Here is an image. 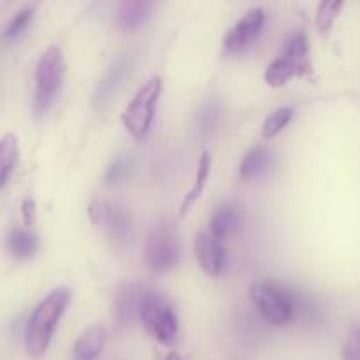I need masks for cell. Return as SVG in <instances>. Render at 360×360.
I'll list each match as a JSON object with an SVG mask.
<instances>
[{
  "label": "cell",
  "instance_id": "3957f363",
  "mask_svg": "<svg viewBox=\"0 0 360 360\" xmlns=\"http://www.w3.org/2000/svg\"><path fill=\"white\" fill-rule=\"evenodd\" d=\"M181 257V243L176 225L167 218H160L151 225L144 241V260L153 273H167L174 269Z\"/></svg>",
  "mask_w": 360,
  "mask_h": 360
},
{
  "label": "cell",
  "instance_id": "5b68a950",
  "mask_svg": "<svg viewBox=\"0 0 360 360\" xmlns=\"http://www.w3.org/2000/svg\"><path fill=\"white\" fill-rule=\"evenodd\" d=\"M63 72H65V63H63L62 49L58 46H49L39 56L37 65H35V115H44L51 108L62 88Z\"/></svg>",
  "mask_w": 360,
  "mask_h": 360
},
{
  "label": "cell",
  "instance_id": "7a4b0ae2",
  "mask_svg": "<svg viewBox=\"0 0 360 360\" xmlns=\"http://www.w3.org/2000/svg\"><path fill=\"white\" fill-rule=\"evenodd\" d=\"M309 72H311V62H309L308 37L304 32H295L285 42L280 55L267 65L264 81L271 88H281L294 77L306 76Z\"/></svg>",
  "mask_w": 360,
  "mask_h": 360
},
{
  "label": "cell",
  "instance_id": "9c48e42d",
  "mask_svg": "<svg viewBox=\"0 0 360 360\" xmlns=\"http://www.w3.org/2000/svg\"><path fill=\"white\" fill-rule=\"evenodd\" d=\"M193 250L199 266L207 276H220L225 267V248L220 239L210 232H199L193 239Z\"/></svg>",
  "mask_w": 360,
  "mask_h": 360
},
{
  "label": "cell",
  "instance_id": "d6986e66",
  "mask_svg": "<svg viewBox=\"0 0 360 360\" xmlns=\"http://www.w3.org/2000/svg\"><path fill=\"white\" fill-rule=\"evenodd\" d=\"M20 158V146L14 134H6L0 141V174H2V186L7 185L11 174Z\"/></svg>",
  "mask_w": 360,
  "mask_h": 360
},
{
  "label": "cell",
  "instance_id": "7402d4cb",
  "mask_svg": "<svg viewBox=\"0 0 360 360\" xmlns=\"http://www.w3.org/2000/svg\"><path fill=\"white\" fill-rule=\"evenodd\" d=\"M341 9H343V2L338 0H329V2H322L316 9V28L322 35H327L334 27V21L340 16Z\"/></svg>",
  "mask_w": 360,
  "mask_h": 360
},
{
  "label": "cell",
  "instance_id": "30bf717a",
  "mask_svg": "<svg viewBox=\"0 0 360 360\" xmlns=\"http://www.w3.org/2000/svg\"><path fill=\"white\" fill-rule=\"evenodd\" d=\"M150 290L143 285L127 283L116 294V319L122 326L132 323L136 319H141L144 301Z\"/></svg>",
  "mask_w": 360,
  "mask_h": 360
},
{
  "label": "cell",
  "instance_id": "ac0fdd59",
  "mask_svg": "<svg viewBox=\"0 0 360 360\" xmlns=\"http://www.w3.org/2000/svg\"><path fill=\"white\" fill-rule=\"evenodd\" d=\"M9 253L16 259H30L39 248V239L30 229H14L7 239Z\"/></svg>",
  "mask_w": 360,
  "mask_h": 360
},
{
  "label": "cell",
  "instance_id": "5bb4252c",
  "mask_svg": "<svg viewBox=\"0 0 360 360\" xmlns=\"http://www.w3.org/2000/svg\"><path fill=\"white\" fill-rule=\"evenodd\" d=\"M239 224H241V217H239L238 207L232 204H224L210 218V234L224 241L238 232Z\"/></svg>",
  "mask_w": 360,
  "mask_h": 360
},
{
  "label": "cell",
  "instance_id": "4fadbf2b",
  "mask_svg": "<svg viewBox=\"0 0 360 360\" xmlns=\"http://www.w3.org/2000/svg\"><path fill=\"white\" fill-rule=\"evenodd\" d=\"M108 333L102 326H91L77 338L74 345V360H97L102 355Z\"/></svg>",
  "mask_w": 360,
  "mask_h": 360
},
{
  "label": "cell",
  "instance_id": "ba28073f",
  "mask_svg": "<svg viewBox=\"0 0 360 360\" xmlns=\"http://www.w3.org/2000/svg\"><path fill=\"white\" fill-rule=\"evenodd\" d=\"M266 23V13L262 7H253L250 9L234 27L229 30L224 39V49L229 55H241L245 53L253 42L259 39Z\"/></svg>",
  "mask_w": 360,
  "mask_h": 360
},
{
  "label": "cell",
  "instance_id": "9a60e30c",
  "mask_svg": "<svg viewBox=\"0 0 360 360\" xmlns=\"http://www.w3.org/2000/svg\"><path fill=\"white\" fill-rule=\"evenodd\" d=\"M273 162V155L267 148L255 146L245 155L241 165H239V176L243 181H253L267 172Z\"/></svg>",
  "mask_w": 360,
  "mask_h": 360
},
{
  "label": "cell",
  "instance_id": "52a82bcc",
  "mask_svg": "<svg viewBox=\"0 0 360 360\" xmlns=\"http://www.w3.org/2000/svg\"><path fill=\"white\" fill-rule=\"evenodd\" d=\"M144 330L158 343L171 345L178 336V320L169 302L160 294L150 292L141 311Z\"/></svg>",
  "mask_w": 360,
  "mask_h": 360
},
{
  "label": "cell",
  "instance_id": "6da1fadb",
  "mask_svg": "<svg viewBox=\"0 0 360 360\" xmlns=\"http://www.w3.org/2000/svg\"><path fill=\"white\" fill-rule=\"evenodd\" d=\"M70 301V292L65 287H58L49 292L32 311L25 326V350L30 357H41L48 350L56 326L65 313Z\"/></svg>",
  "mask_w": 360,
  "mask_h": 360
},
{
  "label": "cell",
  "instance_id": "cb8c5ba5",
  "mask_svg": "<svg viewBox=\"0 0 360 360\" xmlns=\"http://www.w3.org/2000/svg\"><path fill=\"white\" fill-rule=\"evenodd\" d=\"M220 115H221V109H220V104L214 101L207 102L206 105H204L202 109H200L199 112V130L200 134H211L214 129H217L218 122H220Z\"/></svg>",
  "mask_w": 360,
  "mask_h": 360
},
{
  "label": "cell",
  "instance_id": "8992f818",
  "mask_svg": "<svg viewBox=\"0 0 360 360\" xmlns=\"http://www.w3.org/2000/svg\"><path fill=\"white\" fill-rule=\"evenodd\" d=\"M250 299L257 311L273 326H288L295 319V297L271 281H257L250 287Z\"/></svg>",
  "mask_w": 360,
  "mask_h": 360
},
{
  "label": "cell",
  "instance_id": "8fae6325",
  "mask_svg": "<svg viewBox=\"0 0 360 360\" xmlns=\"http://www.w3.org/2000/svg\"><path fill=\"white\" fill-rule=\"evenodd\" d=\"M104 229L108 232L109 239H111L112 246L116 250H123L129 245L130 239H132V217H130V213L125 207L111 204L109 206L108 218H105Z\"/></svg>",
  "mask_w": 360,
  "mask_h": 360
},
{
  "label": "cell",
  "instance_id": "277c9868",
  "mask_svg": "<svg viewBox=\"0 0 360 360\" xmlns=\"http://www.w3.org/2000/svg\"><path fill=\"white\" fill-rule=\"evenodd\" d=\"M162 77L151 76L127 104L122 112V123L136 141H144L153 125L158 98L162 95Z\"/></svg>",
  "mask_w": 360,
  "mask_h": 360
},
{
  "label": "cell",
  "instance_id": "d4e9b609",
  "mask_svg": "<svg viewBox=\"0 0 360 360\" xmlns=\"http://www.w3.org/2000/svg\"><path fill=\"white\" fill-rule=\"evenodd\" d=\"M109 206H111V204L105 202V200H91V202L88 204V218H90L91 224L98 225V227H104L105 218H108L109 213Z\"/></svg>",
  "mask_w": 360,
  "mask_h": 360
},
{
  "label": "cell",
  "instance_id": "ffe728a7",
  "mask_svg": "<svg viewBox=\"0 0 360 360\" xmlns=\"http://www.w3.org/2000/svg\"><path fill=\"white\" fill-rule=\"evenodd\" d=\"M294 109L292 108H278L276 111L271 112L266 120H264V125H262V136L266 139H273L276 137L285 127L290 123V120L294 118Z\"/></svg>",
  "mask_w": 360,
  "mask_h": 360
},
{
  "label": "cell",
  "instance_id": "83f0119b",
  "mask_svg": "<svg viewBox=\"0 0 360 360\" xmlns=\"http://www.w3.org/2000/svg\"><path fill=\"white\" fill-rule=\"evenodd\" d=\"M164 360H183L181 357H179V355L178 354H174V352H172V354H169L167 355V357H165Z\"/></svg>",
  "mask_w": 360,
  "mask_h": 360
},
{
  "label": "cell",
  "instance_id": "603a6c76",
  "mask_svg": "<svg viewBox=\"0 0 360 360\" xmlns=\"http://www.w3.org/2000/svg\"><path fill=\"white\" fill-rule=\"evenodd\" d=\"M134 169V162L129 155H120L115 160L109 164V167L105 169V183L108 185H122L123 181L130 178V172Z\"/></svg>",
  "mask_w": 360,
  "mask_h": 360
},
{
  "label": "cell",
  "instance_id": "484cf974",
  "mask_svg": "<svg viewBox=\"0 0 360 360\" xmlns=\"http://www.w3.org/2000/svg\"><path fill=\"white\" fill-rule=\"evenodd\" d=\"M341 360H360V329L355 330L341 348Z\"/></svg>",
  "mask_w": 360,
  "mask_h": 360
},
{
  "label": "cell",
  "instance_id": "2e32d148",
  "mask_svg": "<svg viewBox=\"0 0 360 360\" xmlns=\"http://www.w3.org/2000/svg\"><path fill=\"white\" fill-rule=\"evenodd\" d=\"M130 69V58L129 56H122V58L116 60L111 65V69L108 70L102 81L98 83L97 91H95V102L102 104V102L108 101L111 95H115V91L118 90L122 81L125 79V76L129 74Z\"/></svg>",
  "mask_w": 360,
  "mask_h": 360
},
{
  "label": "cell",
  "instance_id": "e0dca14e",
  "mask_svg": "<svg viewBox=\"0 0 360 360\" xmlns=\"http://www.w3.org/2000/svg\"><path fill=\"white\" fill-rule=\"evenodd\" d=\"M210 171H211V155L207 153V151H202V155H200L199 158V165H197L195 181H193V185L190 186V190L185 193V197H183L181 204H179V217H185V214L190 211V207L195 204V200L200 199L204 188H206L207 178H210Z\"/></svg>",
  "mask_w": 360,
  "mask_h": 360
},
{
  "label": "cell",
  "instance_id": "7c38bea8",
  "mask_svg": "<svg viewBox=\"0 0 360 360\" xmlns=\"http://www.w3.org/2000/svg\"><path fill=\"white\" fill-rule=\"evenodd\" d=\"M153 4L148 0H127L116 11V25L123 32H136L151 16Z\"/></svg>",
  "mask_w": 360,
  "mask_h": 360
},
{
  "label": "cell",
  "instance_id": "4316f807",
  "mask_svg": "<svg viewBox=\"0 0 360 360\" xmlns=\"http://www.w3.org/2000/svg\"><path fill=\"white\" fill-rule=\"evenodd\" d=\"M21 218H23L25 227L30 229L35 221V202L34 199H25L21 202Z\"/></svg>",
  "mask_w": 360,
  "mask_h": 360
},
{
  "label": "cell",
  "instance_id": "44dd1931",
  "mask_svg": "<svg viewBox=\"0 0 360 360\" xmlns=\"http://www.w3.org/2000/svg\"><path fill=\"white\" fill-rule=\"evenodd\" d=\"M32 18H34V7L27 6L23 7L21 11H18L13 18L9 20V23L6 25L2 32V37L4 41H16L32 23Z\"/></svg>",
  "mask_w": 360,
  "mask_h": 360
}]
</instances>
